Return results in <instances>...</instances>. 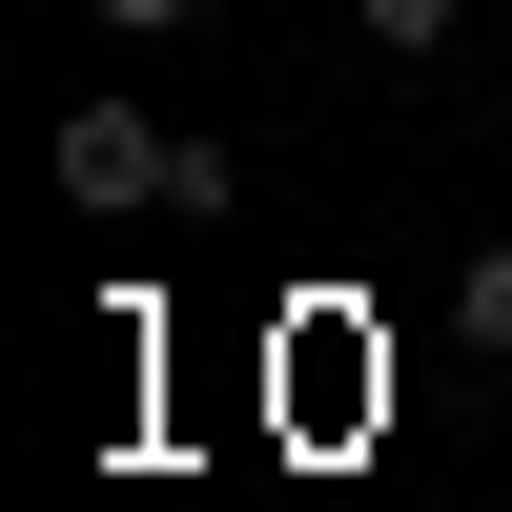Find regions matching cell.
<instances>
[{
	"label": "cell",
	"instance_id": "obj_1",
	"mask_svg": "<svg viewBox=\"0 0 512 512\" xmlns=\"http://www.w3.org/2000/svg\"><path fill=\"white\" fill-rule=\"evenodd\" d=\"M164 185H185V144H164L144 103H82V123H62V205H103V226H123V205H164Z\"/></svg>",
	"mask_w": 512,
	"mask_h": 512
},
{
	"label": "cell",
	"instance_id": "obj_2",
	"mask_svg": "<svg viewBox=\"0 0 512 512\" xmlns=\"http://www.w3.org/2000/svg\"><path fill=\"white\" fill-rule=\"evenodd\" d=\"M349 21L390 41V62H431V41H451V0H349Z\"/></svg>",
	"mask_w": 512,
	"mask_h": 512
},
{
	"label": "cell",
	"instance_id": "obj_3",
	"mask_svg": "<svg viewBox=\"0 0 512 512\" xmlns=\"http://www.w3.org/2000/svg\"><path fill=\"white\" fill-rule=\"evenodd\" d=\"M472 328H512V246H492V267H472Z\"/></svg>",
	"mask_w": 512,
	"mask_h": 512
},
{
	"label": "cell",
	"instance_id": "obj_4",
	"mask_svg": "<svg viewBox=\"0 0 512 512\" xmlns=\"http://www.w3.org/2000/svg\"><path fill=\"white\" fill-rule=\"evenodd\" d=\"M103 21H123V41H144V21H205V0H103Z\"/></svg>",
	"mask_w": 512,
	"mask_h": 512
}]
</instances>
